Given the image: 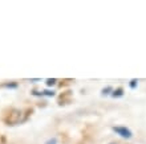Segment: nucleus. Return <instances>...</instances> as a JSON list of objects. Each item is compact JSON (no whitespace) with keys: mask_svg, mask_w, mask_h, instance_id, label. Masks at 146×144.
I'll return each instance as SVG.
<instances>
[{"mask_svg":"<svg viewBox=\"0 0 146 144\" xmlns=\"http://www.w3.org/2000/svg\"><path fill=\"white\" fill-rule=\"evenodd\" d=\"M56 84V80H46V85L48 86H52V85Z\"/></svg>","mask_w":146,"mask_h":144,"instance_id":"nucleus-3","label":"nucleus"},{"mask_svg":"<svg viewBox=\"0 0 146 144\" xmlns=\"http://www.w3.org/2000/svg\"><path fill=\"white\" fill-rule=\"evenodd\" d=\"M121 95H122V89H118L113 93V97H121Z\"/></svg>","mask_w":146,"mask_h":144,"instance_id":"nucleus-2","label":"nucleus"},{"mask_svg":"<svg viewBox=\"0 0 146 144\" xmlns=\"http://www.w3.org/2000/svg\"><path fill=\"white\" fill-rule=\"evenodd\" d=\"M114 131L117 133H119L122 137H127L129 139L131 136V132L127 128H125V127H114Z\"/></svg>","mask_w":146,"mask_h":144,"instance_id":"nucleus-1","label":"nucleus"},{"mask_svg":"<svg viewBox=\"0 0 146 144\" xmlns=\"http://www.w3.org/2000/svg\"><path fill=\"white\" fill-rule=\"evenodd\" d=\"M135 82H137V81L133 80V81H131V84H130V86H131V87H134V86H135Z\"/></svg>","mask_w":146,"mask_h":144,"instance_id":"nucleus-4","label":"nucleus"},{"mask_svg":"<svg viewBox=\"0 0 146 144\" xmlns=\"http://www.w3.org/2000/svg\"><path fill=\"white\" fill-rule=\"evenodd\" d=\"M46 144H56V139H53V140H50V141H48Z\"/></svg>","mask_w":146,"mask_h":144,"instance_id":"nucleus-5","label":"nucleus"}]
</instances>
